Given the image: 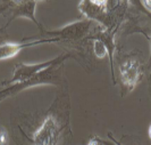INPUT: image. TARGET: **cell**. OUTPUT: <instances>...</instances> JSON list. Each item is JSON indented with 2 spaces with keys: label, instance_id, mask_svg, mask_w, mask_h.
Returning a JSON list of instances; mask_svg holds the SVG:
<instances>
[{
  "label": "cell",
  "instance_id": "obj_12",
  "mask_svg": "<svg viewBox=\"0 0 151 145\" xmlns=\"http://www.w3.org/2000/svg\"><path fill=\"white\" fill-rule=\"evenodd\" d=\"M88 145H105V142L101 141L99 137H93L90 142H89V144Z\"/></svg>",
  "mask_w": 151,
  "mask_h": 145
},
{
  "label": "cell",
  "instance_id": "obj_3",
  "mask_svg": "<svg viewBox=\"0 0 151 145\" xmlns=\"http://www.w3.org/2000/svg\"><path fill=\"white\" fill-rule=\"evenodd\" d=\"M143 73V63L135 55L127 56L122 62L119 64V79L125 93L132 92L135 88L141 81Z\"/></svg>",
  "mask_w": 151,
  "mask_h": 145
},
{
  "label": "cell",
  "instance_id": "obj_1",
  "mask_svg": "<svg viewBox=\"0 0 151 145\" xmlns=\"http://www.w3.org/2000/svg\"><path fill=\"white\" fill-rule=\"evenodd\" d=\"M129 1L83 0L78 8L86 20L97 22L105 30L116 31L122 25L129 8Z\"/></svg>",
  "mask_w": 151,
  "mask_h": 145
},
{
  "label": "cell",
  "instance_id": "obj_4",
  "mask_svg": "<svg viewBox=\"0 0 151 145\" xmlns=\"http://www.w3.org/2000/svg\"><path fill=\"white\" fill-rule=\"evenodd\" d=\"M60 58V55L55 57L50 61L42 62V63H38V64H25V63H17L14 68V74L12 77V79L5 82L6 84H19V82H25L27 80H30L35 76H38L40 72L45 71V69L50 68Z\"/></svg>",
  "mask_w": 151,
  "mask_h": 145
},
{
  "label": "cell",
  "instance_id": "obj_2",
  "mask_svg": "<svg viewBox=\"0 0 151 145\" xmlns=\"http://www.w3.org/2000/svg\"><path fill=\"white\" fill-rule=\"evenodd\" d=\"M93 22L90 20H82L74 23L65 25L59 30L42 31L41 34L47 36L48 39H53L55 42H65V44H76L84 39H89L91 34Z\"/></svg>",
  "mask_w": 151,
  "mask_h": 145
},
{
  "label": "cell",
  "instance_id": "obj_13",
  "mask_svg": "<svg viewBox=\"0 0 151 145\" xmlns=\"http://www.w3.org/2000/svg\"><path fill=\"white\" fill-rule=\"evenodd\" d=\"M108 137L110 138V141H111V142H109V143H108V142H105V145H122L117 139H115V138L113 137V135H111L110 133L108 134Z\"/></svg>",
  "mask_w": 151,
  "mask_h": 145
},
{
  "label": "cell",
  "instance_id": "obj_9",
  "mask_svg": "<svg viewBox=\"0 0 151 145\" xmlns=\"http://www.w3.org/2000/svg\"><path fill=\"white\" fill-rule=\"evenodd\" d=\"M140 5H142V9L147 13H151V0L147 1V0H142V1H139Z\"/></svg>",
  "mask_w": 151,
  "mask_h": 145
},
{
  "label": "cell",
  "instance_id": "obj_11",
  "mask_svg": "<svg viewBox=\"0 0 151 145\" xmlns=\"http://www.w3.org/2000/svg\"><path fill=\"white\" fill-rule=\"evenodd\" d=\"M7 142H8V135L4 130H1V133H0V144L7 145Z\"/></svg>",
  "mask_w": 151,
  "mask_h": 145
},
{
  "label": "cell",
  "instance_id": "obj_6",
  "mask_svg": "<svg viewBox=\"0 0 151 145\" xmlns=\"http://www.w3.org/2000/svg\"><path fill=\"white\" fill-rule=\"evenodd\" d=\"M38 1L35 0H23V1H9L8 9L10 10V21L15 20L17 17H25L31 20L33 23L38 26L40 31L42 32L43 28L35 18V8H37ZM9 21V22H10ZM9 24V23H8Z\"/></svg>",
  "mask_w": 151,
  "mask_h": 145
},
{
  "label": "cell",
  "instance_id": "obj_8",
  "mask_svg": "<svg viewBox=\"0 0 151 145\" xmlns=\"http://www.w3.org/2000/svg\"><path fill=\"white\" fill-rule=\"evenodd\" d=\"M93 41V52L94 55L99 58H104L105 56H108V49L104 45V42L99 39H92Z\"/></svg>",
  "mask_w": 151,
  "mask_h": 145
},
{
  "label": "cell",
  "instance_id": "obj_5",
  "mask_svg": "<svg viewBox=\"0 0 151 145\" xmlns=\"http://www.w3.org/2000/svg\"><path fill=\"white\" fill-rule=\"evenodd\" d=\"M59 126L53 117H48L42 126L34 134V145H58L59 142Z\"/></svg>",
  "mask_w": 151,
  "mask_h": 145
},
{
  "label": "cell",
  "instance_id": "obj_10",
  "mask_svg": "<svg viewBox=\"0 0 151 145\" xmlns=\"http://www.w3.org/2000/svg\"><path fill=\"white\" fill-rule=\"evenodd\" d=\"M8 4H9V1H0V14L1 13H4L5 10H7L8 9ZM5 32V29H0V33H4Z\"/></svg>",
  "mask_w": 151,
  "mask_h": 145
},
{
  "label": "cell",
  "instance_id": "obj_14",
  "mask_svg": "<svg viewBox=\"0 0 151 145\" xmlns=\"http://www.w3.org/2000/svg\"><path fill=\"white\" fill-rule=\"evenodd\" d=\"M147 15L149 16V18H150V21H151V13H147V12H144ZM149 69H150V76H151V54H150V57H149V66H148Z\"/></svg>",
  "mask_w": 151,
  "mask_h": 145
},
{
  "label": "cell",
  "instance_id": "obj_15",
  "mask_svg": "<svg viewBox=\"0 0 151 145\" xmlns=\"http://www.w3.org/2000/svg\"><path fill=\"white\" fill-rule=\"evenodd\" d=\"M148 134H149V138L151 139V125L150 127H149V129H148Z\"/></svg>",
  "mask_w": 151,
  "mask_h": 145
},
{
  "label": "cell",
  "instance_id": "obj_16",
  "mask_svg": "<svg viewBox=\"0 0 151 145\" xmlns=\"http://www.w3.org/2000/svg\"><path fill=\"white\" fill-rule=\"evenodd\" d=\"M149 85H150V96H151V76L149 78Z\"/></svg>",
  "mask_w": 151,
  "mask_h": 145
},
{
  "label": "cell",
  "instance_id": "obj_7",
  "mask_svg": "<svg viewBox=\"0 0 151 145\" xmlns=\"http://www.w3.org/2000/svg\"><path fill=\"white\" fill-rule=\"evenodd\" d=\"M45 42H55L52 39H40L34 40L30 42H9V44H2L0 45V61L2 60H9L12 57H15L17 54L24 48L33 47L39 44H45Z\"/></svg>",
  "mask_w": 151,
  "mask_h": 145
}]
</instances>
